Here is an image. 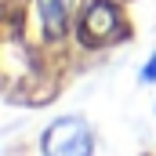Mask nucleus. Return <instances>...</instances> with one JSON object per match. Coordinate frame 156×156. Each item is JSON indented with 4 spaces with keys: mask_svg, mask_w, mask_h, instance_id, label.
<instances>
[{
    "mask_svg": "<svg viewBox=\"0 0 156 156\" xmlns=\"http://www.w3.org/2000/svg\"><path fill=\"white\" fill-rule=\"evenodd\" d=\"M98 149V134L91 127V120L80 113H62L40 131L37 153L40 156H94Z\"/></svg>",
    "mask_w": 156,
    "mask_h": 156,
    "instance_id": "f257e3e1",
    "label": "nucleus"
},
{
    "mask_svg": "<svg viewBox=\"0 0 156 156\" xmlns=\"http://www.w3.org/2000/svg\"><path fill=\"white\" fill-rule=\"evenodd\" d=\"M80 11V0H37V18H40V33L44 40H66L73 18Z\"/></svg>",
    "mask_w": 156,
    "mask_h": 156,
    "instance_id": "7ed1b4c3",
    "label": "nucleus"
},
{
    "mask_svg": "<svg viewBox=\"0 0 156 156\" xmlns=\"http://www.w3.org/2000/svg\"><path fill=\"white\" fill-rule=\"evenodd\" d=\"M138 83H156V51L142 62V69H138Z\"/></svg>",
    "mask_w": 156,
    "mask_h": 156,
    "instance_id": "20e7f679",
    "label": "nucleus"
},
{
    "mask_svg": "<svg viewBox=\"0 0 156 156\" xmlns=\"http://www.w3.org/2000/svg\"><path fill=\"white\" fill-rule=\"evenodd\" d=\"M153 116H156V102H153Z\"/></svg>",
    "mask_w": 156,
    "mask_h": 156,
    "instance_id": "39448f33",
    "label": "nucleus"
},
{
    "mask_svg": "<svg viewBox=\"0 0 156 156\" xmlns=\"http://www.w3.org/2000/svg\"><path fill=\"white\" fill-rule=\"evenodd\" d=\"M120 37H123V7L116 0H87V7H80L76 40L83 47L120 44Z\"/></svg>",
    "mask_w": 156,
    "mask_h": 156,
    "instance_id": "f03ea898",
    "label": "nucleus"
}]
</instances>
